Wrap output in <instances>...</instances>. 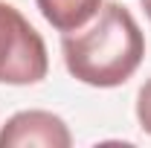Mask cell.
Segmentation results:
<instances>
[{"instance_id":"cell-4","label":"cell","mask_w":151,"mask_h":148,"mask_svg":"<svg viewBox=\"0 0 151 148\" xmlns=\"http://www.w3.org/2000/svg\"><path fill=\"white\" fill-rule=\"evenodd\" d=\"M44 20L58 29V32H76L81 26H87L96 18V12L102 9L105 0H35Z\"/></svg>"},{"instance_id":"cell-6","label":"cell","mask_w":151,"mask_h":148,"mask_svg":"<svg viewBox=\"0 0 151 148\" xmlns=\"http://www.w3.org/2000/svg\"><path fill=\"white\" fill-rule=\"evenodd\" d=\"M139 3H142V12H145L148 20H151V0H139Z\"/></svg>"},{"instance_id":"cell-5","label":"cell","mask_w":151,"mask_h":148,"mask_svg":"<svg viewBox=\"0 0 151 148\" xmlns=\"http://www.w3.org/2000/svg\"><path fill=\"white\" fill-rule=\"evenodd\" d=\"M137 122L145 134H151V78L137 93Z\"/></svg>"},{"instance_id":"cell-1","label":"cell","mask_w":151,"mask_h":148,"mask_svg":"<svg viewBox=\"0 0 151 148\" xmlns=\"http://www.w3.org/2000/svg\"><path fill=\"white\" fill-rule=\"evenodd\" d=\"M67 73L90 87H119L145 58V35L122 3H102L96 18L61 38Z\"/></svg>"},{"instance_id":"cell-2","label":"cell","mask_w":151,"mask_h":148,"mask_svg":"<svg viewBox=\"0 0 151 148\" xmlns=\"http://www.w3.org/2000/svg\"><path fill=\"white\" fill-rule=\"evenodd\" d=\"M47 44L12 3L0 0V84H38L47 78Z\"/></svg>"},{"instance_id":"cell-3","label":"cell","mask_w":151,"mask_h":148,"mask_svg":"<svg viewBox=\"0 0 151 148\" xmlns=\"http://www.w3.org/2000/svg\"><path fill=\"white\" fill-rule=\"evenodd\" d=\"M23 145L70 148L73 134L61 116L50 111H20L0 128V148H23Z\"/></svg>"}]
</instances>
